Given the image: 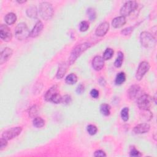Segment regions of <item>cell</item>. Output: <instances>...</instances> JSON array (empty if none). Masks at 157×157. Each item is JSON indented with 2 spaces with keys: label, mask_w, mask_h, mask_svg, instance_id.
I'll return each instance as SVG.
<instances>
[{
  "label": "cell",
  "mask_w": 157,
  "mask_h": 157,
  "mask_svg": "<svg viewBox=\"0 0 157 157\" xmlns=\"http://www.w3.org/2000/svg\"><path fill=\"white\" fill-rule=\"evenodd\" d=\"M90 46L91 45L87 43H83L76 46L72 50L71 52V55L69 58L68 63H69L70 65H72L78 58V57H79L81 55L83 52H84L86 50H87L88 48L90 47Z\"/></svg>",
  "instance_id": "obj_1"
},
{
  "label": "cell",
  "mask_w": 157,
  "mask_h": 157,
  "mask_svg": "<svg viewBox=\"0 0 157 157\" xmlns=\"http://www.w3.org/2000/svg\"><path fill=\"white\" fill-rule=\"evenodd\" d=\"M54 10L52 5L48 2H43L39 5V13L45 20H50L54 15Z\"/></svg>",
  "instance_id": "obj_2"
},
{
  "label": "cell",
  "mask_w": 157,
  "mask_h": 157,
  "mask_svg": "<svg viewBox=\"0 0 157 157\" xmlns=\"http://www.w3.org/2000/svg\"><path fill=\"white\" fill-rule=\"evenodd\" d=\"M15 36L19 41L26 39L30 36V32L26 24L22 22L17 25L15 29Z\"/></svg>",
  "instance_id": "obj_3"
},
{
  "label": "cell",
  "mask_w": 157,
  "mask_h": 157,
  "mask_svg": "<svg viewBox=\"0 0 157 157\" xmlns=\"http://www.w3.org/2000/svg\"><path fill=\"white\" fill-rule=\"evenodd\" d=\"M140 41L142 46L145 48H153L156 45V39L150 33L144 31L140 35Z\"/></svg>",
  "instance_id": "obj_4"
},
{
  "label": "cell",
  "mask_w": 157,
  "mask_h": 157,
  "mask_svg": "<svg viewBox=\"0 0 157 157\" xmlns=\"http://www.w3.org/2000/svg\"><path fill=\"white\" fill-rule=\"evenodd\" d=\"M138 4L136 1H129L125 3L120 9V14L123 17H127L130 15L136 9Z\"/></svg>",
  "instance_id": "obj_5"
},
{
  "label": "cell",
  "mask_w": 157,
  "mask_h": 157,
  "mask_svg": "<svg viewBox=\"0 0 157 157\" xmlns=\"http://www.w3.org/2000/svg\"><path fill=\"white\" fill-rule=\"evenodd\" d=\"M152 101V98L149 95L144 94V95H141L138 99L137 104L139 108L141 110H147L149 109L151 106Z\"/></svg>",
  "instance_id": "obj_6"
},
{
  "label": "cell",
  "mask_w": 157,
  "mask_h": 157,
  "mask_svg": "<svg viewBox=\"0 0 157 157\" xmlns=\"http://www.w3.org/2000/svg\"><path fill=\"white\" fill-rule=\"evenodd\" d=\"M22 128L19 127L12 128L5 131L2 134V138L7 141L13 139L18 136L21 133V132H22Z\"/></svg>",
  "instance_id": "obj_7"
},
{
  "label": "cell",
  "mask_w": 157,
  "mask_h": 157,
  "mask_svg": "<svg viewBox=\"0 0 157 157\" xmlns=\"http://www.w3.org/2000/svg\"><path fill=\"white\" fill-rule=\"evenodd\" d=\"M150 69V65L149 63L146 61H142L139 64L138 68L136 74V78L138 80H141L145 74L147 73Z\"/></svg>",
  "instance_id": "obj_8"
},
{
  "label": "cell",
  "mask_w": 157,
  "mask_h": 157,
  "mask_svg": "<svg viewBox=\"0 0 157 157\" xmlns=\"http://www.w3.org/2000/svg\"><path fill=\"white\" fill-rule=\"evenodd\" d=\"M0 37L1 39L5 41L9 42L11 41L13 38V35L9 27L6 25H1L0 26Z\"/></svg>",
  "instance_id": "obj_9"
},
{
  "label": "cell",
  "mask_w": 157,
  "mask_h": 157,
  "mask_svg": "<svg viewBox=\"0 0 157 157\" xmlns=\"http://www.w3.org/2000/svg\"><path fill=\"white\" fill-rule=\"evenodd\" d=\"M13 54V50L8 47L5 48L1 53V56H0V63L3 65L7 62Z\"/></svg>",
  "instance_id": "obj_10"
},
{
  "label": "cell",
  "mask_w": 157,
  "mask_h": 157,
  "mask_svg": "<svg viewBox=\"0 0 157 157\" xmlns=\"http://www.w3.org/2000/svg\"><path fill=\"white\" fill-rule=\"evenodd\" d=\"M109 29V24L107 22H104L101 23L97 28L95 34L98 36H104L105 35Z\"/></svg>",
  "instance_id": "obj_11"
},
{
  "label": "cell",
  "mask_w": 157,
  "mask_h": 157,
  "mask_svg": "<svg viewBox=\"0 0 157 157\" xmlns=\"http://www.w3.org/2000/svg\"><path fill=\"white\" fill-rule=\"evenodd\" d=\"M58 93H60L59 89L57 86H52L49 90L46 92L45 95V100L47 101L51 102L52 100H53V98L58 95Z\"/></svg>",
  "instance_id": "obj_12"
},
{
  "label": "cell",
  "mask_w": 157,
  "mask_h": 157,
  "mask_svg": "<svg viewBox=\"0 0 157 157\" xmlns=\"http://www.w3.org/2000/svg\"><path fill=\"white\" fill-rule=\"evenodd\" d=\"M92 66L97 71H101L104 66V60L100 56L95 57L92 61Z\"/></svg>",
  "instance_id": "obj_13"
},
{
  "label": "cell",
  "mask_w": 157,
  "mask_h": 157,
  "mask_svg": "<svg viewBox=\"0 0 157 157\" xmlns=\"http://www.w3.org/2000/svg\"><path fill=\"white\" fill-rule=\"evenodd\" d=\"M150 129V126L148 123H141L138 125L133 129V132L135 134H144L148 133Z\"/></svg>",
  "instance_id": "obj_14"
},
{
  "label": "cell",
  "mask_w": 157,
  "mask_h": 157,
  "mask_svg": "<svg viewBox=\"0 0 157 157\" xmlns=\"http://www.w3.org/2000/svg\"><path fill=\"white\" fill-rule=\"evenodd\" d=\"M44 28V25L41 21H38L36 24L33 29L30 32V36L31 38H36L42 32Z\"/></svg>",
  "instance_id": "obj_15"
},
{
  "label": "cell",
  "mask_w": 157,
  "mask_h": 157,
  "mask_svg": "<svg viewBox=\"0 0 157 157\" xmlns=\"http://www.w3.org/2000/svg\"><path fill=\"white\" fill-rule=\"evenodd\" d=\"M127 22L126 18L125 17L120 16L117 17L113 19L112 22V25L114 28H119L122 27H123Z\"/></svg>",
  "instance_id": "obj_16"
},
{
  "label": "cell",
  "mask_w": 157,
  "mask_h": 157,
  "mask_svg": "<svg viewBox=\"0 0 157 157\" xmlns=\"http://www.w3.org/2000/svg\"><path fill=\"white\" fill-rule=\"evenodd\" d=\"M140 89H141L140 87L138 85L131 86L128 91V97L131 100L134 99L136 97H137L138 94L139 93V92L140 91Z\"/></svg>",
  "instance_id": "obj_17"
},
{
  "label": "cell",
  "mask_w": 157,
  "mask_h": 157,
  "mask_svg": "<svg viewBox=\"0 0 157 157\" xmlns=\"http://www.w3.org/2000/svg\"><path fill=\"white\" fill-rule=\"evenodd\" d=\"M67 68H68V65L67 64L65 63L60 64L59 66L57 73V75H56L57 78L58 79H60L63 77L66 72Z\"/></svg>",
  "instance_id": "obj_18"
},
{
  "label": "cell",
  "mask_w": 157,
  "mask_h": 157,
  "mask_svg": "<svg viewBox=\"0 0 157 157\" xmlns=\"http://www.w3.org/2000/svg\"><path fill=\"white\" fill-rule=\"evenodd\" d=\"M5 22L7 25H13L14 24L17 20V16L15 14L13 13H10L7 14L4 18Z\"/></svg>",
  "instance_id": "obj_19"
},
{
  "label": "cell",
  "mask_w": 157,
  "mask_h": 157,
  "mask_svg": "<svg viewBox=\"0 0 157 157\" xmlns=\"http://www.w3.org/2000/svg\"><path fill=\"white\" fill-rule=\"evenodd\" d=\"M100 112L104 116H108L111 113V106L108 104L104 103L100 106Z\"/></svg>",
  "instance_id": "obj_20"
},
{
  "label": "cell",
  "mask_w": 157,
  "mask_h": 157,
  "mask_svg": "<svg viewBox=\"0 0 157 157\" xmlns=\"http://www.w3.org/2000/svg\"><path fill=\"white\" fill-rule=\"evenodd\" d=\"M33 126L37 128H40L43 127L45 125V121L43 119L39 117H36L34 118L33 121Z\"/></svg>",
  "instance_id": "obj_21"
},
{
  "label": "cell",
  "mask_w": 157,
  "mask_h": 157,
  "mask_svg": "<svg viewBox=\"0 0 157 157\" xmlns=\"http://www.w3.org/2000/svg\"><path fill=\"white\" fill-rule=\"evenodd\" d=\"M66 83L68 85H74L77 82V77L76 74L71 73V74H69L65 79Z\"/></svg>",
  "instance_id": "obj_22"
},
{
  "label": "cell",
  "mask_w": 157,
  "mask_h": 157,
  "mask_svg": "<svg viewBox=\"0 0 157 157\" xmlns=\"http://www.w3.org/2000/svg\"><path fill=\"white\" fill-rule=\"evenodd\" d=\"M27 14L30 18H36L38 16V10L36 7L31 6L27 10Z\"/></svg>",
  "instance_id": "obj_23"
},
{
  "label": "cell",
  "mask_w": 157,
  "mask_h": 157,
  "mask_svg": "<svg viewBox=\"0 0 157 157\" xmlns=\"http://www.w3.org/2000/svg\"><path fill=\"white\" fill-rule=\"evenodd\" d=\"M123 58H124L123 54L122 52H119L118 55H117V58L114 62V66L116 68H120L123 63Z\"/></svg>",
  "instance_id": "obj_24"
},
{
  "label": "cell",
  "mask_w": 157,
  "mask_h": 157,
  "mask_svg": "<svg viewBox=\"0 0 157 157\" xmlns=\"http://www.w3.org/2000/svg\"><path fill=\"white\" fill-rule=\"evenodd\" d=\"M126 80V75L124 72H119L116 78V83L117 85H122Z\"/></svg>",
  "instance_id": "obj_25"
},
{
  "label": "cell",
  "mask_w": 157,
  "mask_h": 157,
  "mask_svg": "<svg viewBox=\"0 0 157 157\" xmlns=\"http://www.w3.org/2000/svg\"><path fill=\"white\" fill-rule=\"evenodd\" d=\"M87 14L88 15V17L89 18V20L91 22L93 21H95L97 17V13L95 10L93 8H88L87 9Z\"/></svg>",
  "instance_id": "obj_26"
},
{
  "label": "cell",
  "mask_w": 157,
  "mask_h": 157,
  "mask_svg": "<svg viewBox=\"0 0 157 157\" xmlns=\"http://www.w3.org/2000/svg\"><path fill=\"white\" fill-rule=\"evenodd\" d=\"M114 55V50L111 48L107 49L103 54V59L104 60H110Z\"/></svg>",
  "instance_id": "obj_27"
},
{
  "label": "cell",
  "mask_w": 157,
  "mask_h": 157,
  "mask_svg": "<svg viewBox=\"0 0 157 157\" xmlns=\"http://www.w3.org/2000/svg\"><path fill=\"white\" fill-rule=\"evenodd\" d=\"M121 117L124 122H127L129 119V109L125 108L121 111Z\"/></svg>",
  "instance_id": "obj_28"
},
{
  "label": "cell",
  "mask_w": 157,
  "mask_h": 157,
  "mask_svg": "<svg viewBox=\"0 0 157 157\" xmlns=\"http://www.w3.org/2000/svg\"><path fill=\"white\" fill-rule=\"evenodd\" d=\"M39 109L36 105H34L29 109V116L31 118H35L38 114Z\"/></svg>",
  "instance_id": "obj_29"
},
{
  "label": "cell",
  "mask_w": 157,
  "mask_h": 157,
  "mask_svg": "<svg viewBox=\"0 0 157 157\" xmlns=\"http://www.w3.org/2000/svg\"><path fill=\"white\" fill-rule=\"evenodd\" d=\"M89 23L87 21H82L79 25V29L82 32H85L89 28Z\"/></svg>",
  "instance_id": "obj_30"
},
{
  "label": "cell",
  "mask_w": 157,
  "mask_h": 157,
  "mask_svg": "<svg viewBox=\"0 0 157 157\" xmlns=\"http://www.w3.org/2000/svg\"><path fill=\"white\" fill-rule=\"evenodd\" d=\"M87 132L88 133V134L90 135H95L97 131H98V128L97 127L95 126V125H89L88 126L87 128Z\"/></svg>",
  "instance_id": "obj_31"
},
{
  "label": "cell",
  "mask_w": 157,
  "mask_h": 157,
  "mask_svg": "<svg viewBox=\"0 0 157 157\" xmlns=\"http://www.w3.org/2000/svg\"><path fill=\"white\" fill-rule=\"evenodd\" d=\"M72 101L71 97L69 95H65L63 97H62L61 99V103H63L65 105H68Z\"/></svg>",
  "instance_id": "obj_32"
},
{
  "label": "cell",
  "mask_w": 157,
  "mask_h": 157,
  "mask_svg": "<svg viewBox=\"0 0 157 157\" xmlns=\"http://www.w3.org/2000/svg\"><path fill=\"white\" fill-rule=\"evenodd\" d=\"M133 29L132 27H128V28H126L123 29V30H122L121 31V33L123 35H125V36H127V35H130L132 31H133Z\"/></svg>",
  "instance_id": "obj_33"
},
{
  "label": "cell",
  "mask_w": 157,
  "mask_h": 157,
  "mask_svg": "<svg viewBox=\"0 0 157 157\" xmlns=\"http://www.w3.org/2000/svg\"><path fill=\"white\" fill-rule=\"evenodd\" d=\"M7 145V140L1 138V141H0V150L2 151L4 149Z\"/></svg>",
  "instance_id": "obj_34"
},
{
  "label": "cell",
  "mask_w": 157,
  "mask_h": 157,
  "mask_svg": "<svg viewBox=\"0 0 157 157\" xmlns=\"http://www.w3.org/2000/svg\"><path fill=\"white\" fill-rule=\"evenodd\" d=\"M99 95H100L99 91L96 89H92L90 91V95L93 98H95V99L98 98L99 97Z\"/></svg>",
  "instance_id": "obj_35"
},
{
  "label": "cell",
  "mask_w": 157,
  "mask_h": 157,
  "mask_svg": "<svg viewBox=\"0 0 157 157\" xmlns=\"http://www.w3.org/2000/svg\"><path fill=\"white\" fill-rule=\"evenodd\" d=\"M130 156H139L141 155L138 150H137L135 148H133L130 152Z\"/></svg>",
  "instance_id": "obj_36"
},
{
  "label": "cell",
  "mask_w": 157,
  "mask_h": 157,
  "mask_svg": "<svg viewBox=\"0 0 157 157\" xmlns=\"http://www.w3.org/2000/svg\"><path fill=\"white\" fill-rule=\"evenodd\" d=\"M94 156L98 157V156H106V154L105 153L104 151L102 150H97L95 152V154H94Z\"/></svg>",
  "instance_id": "obj_37"
},
{
  "label": "cell",
  "mask_w": 157,
  "mask_h": 157,
  "mask_svg": "<svg viewBox=\"0 0 157 157\" xmlns=\"http://www.w3.org/2000/svg\"><path fill=\"white\" fill-rule=\"evenodd\" d=\"M84 90H85V87L84 86H83L82 84H80L77 87V89H76V92L77 93V94H82L83 93V92H84Z\"/></svg>",
  "instance_id": "obj_38"
},
{
  "label": "cell",
  "mask_w": 157,
  "mask_h": 157,
  "mask_svg": "<svg viewBox=\"0 0 157 157\" xmlns=\"http://www.w3.org/2000/svg\"><path fill=\"white\" fill-rule=\"evenodd\" d=\"M99 83L102 86H104L106 85V81L104 79V78H100L99 80Z\"/></svg>",
  "instance_id": "obj_39"
},
{
  "label": "cell",
  "mask_w": 157,
  "mask_h": 157,
  "mask_svg": "<svg viewBox=\"0 0 157 157\" xmlns=\"http://www.w3.org/2000/svg\"><path fill=\"white\" fill-rule=\"evenodd\" d=\"M18 3H25L26 2V1H17Z\"/></svg>",
  "instance_id": "obj_40"
}]
</instances>
